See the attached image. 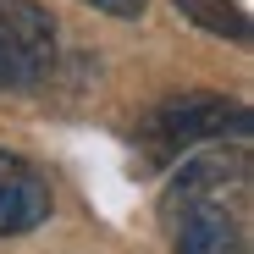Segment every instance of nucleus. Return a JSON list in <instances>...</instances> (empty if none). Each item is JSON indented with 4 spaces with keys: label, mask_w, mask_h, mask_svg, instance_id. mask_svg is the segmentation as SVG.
I'll return each mask as SVG.
<instances>
[{
    "label": "nucleus",
    "mask_w": 254,
    "mask_h": 254,
    "mask_svg": "<svg viewBox=\"0 0 254 254\" xmlns=\"http://www.w3.org/2000/svg\"><path fill=\"white\" fill-rule=\"evenodd\" d=\"M254 116L238 105V100H221V94H183V100H160L144 122H138V149L149 166H166L210 138H249Z\"/></svg>",
    "instance_id": "obj_1"
},
{
    "label": "nucleus",
    "mask_w": 254,
    "mask_h": 254,
    "mask_svg": "<svg viewBox=\"0 0 254 254\" xmlns=\"http://www.w3.org/2000/svg\"><path fill=\"white\" fill-rule=\"evenodd\" d=\"M56 66V22L33 0H0V89H28Z\"/></svg>",
    "instance_id": "obj_2"
},
{
    "label": "nucleus",
    "mask_w": 254,
    "mask_h": 254,
    "mask_svg": "<svg viewBox=\"0 0 254 254\" xmlns=\"http://www.w3.org/2000/svg\"><path fill=\"white\" fill-rule=\"evenodd\" d=\"M50 216V183L11 149H0V238L33 232Z\"/></svg>",
    "instance_id": "obj_3"
},
{
    "label": "nucleus",
    "mask_w": 254,
    "mask_h": 254,
    "mask_svg": "<svg viewBox=\"0 0 254 254\" xmlns=\"http://www.w3.org/2000/svg\"><path fill=\"white\" fill-rule=\"evenodd\" d=\"M172 6L188 17V22H199L204 33H221V39H249V17H243V6H232V0H172Z\"/></svg>",
    "instance_id": "obj_4"
},
{
    "label": "nucleus",
    "mask_w": 254,
    "mask_h": 254,
    "mask_svg": "<svg viewBox=\"0 0 254 254\" xmlns=\"http://www.w3.org/2000/svg\"><path fill=\"white\" fill-rule=\"evenodd\" d=\"M83 6H94V11H105V17H127V22H138L149 0H83Z\"/></svg>",
    "instance_id": "obj_5"
}]
</instances>
